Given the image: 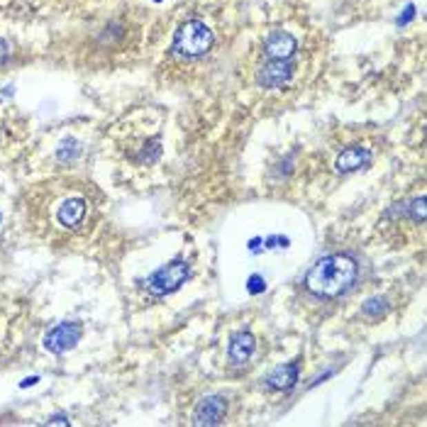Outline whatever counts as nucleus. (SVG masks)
<instances>
[{
  "mask_svg": "<svg viewBox=\"0 0 427 427\" xmlns=\"http://www.w3.org/2000/svg\"><path fill=\"white\" fill-rule=\"evenodd\" d=\"M357 261L347 254L322 257L306 276V288L317 298H337L347 293L357 281Z\"/></svg>",
  "mask_w": 427,
  "mask_h": 427,
  "instance_id": "f257e3e1",
  "label": "nucleus"
},
{
  "mask_svg": "<svg viewBox=\"0 0 427 427\" xmlns=\"http://www.w3.org/2000/svg\"><path fill=\"white\" fill-rule=\"evenodd\" d=\"M215 34L203 20H186L174 34V52L186 59L203 57L210 52Z\"/></svg>",
  "mask_w": 427,
  "mask_h": 427,
  "instance_id": "f03ea898",
  "label": "nucleus"
},
{
  "mask_svg": "<svg viewBox=\"0 0 427 427\" xmlns=\"http://www.w3.org/2000/svg\"><path fill=\"white\" fill-rule=\"evenodd\" d=\"M188 271L190 269L183 259H174V261H169V264L161 266L159 271H154L144 284H147V288L154 295H169L176 288H181V284L188 279Z\"/></svg>",
  "mask_w": 427,
  "mask_h": 427,
  "instance_id": "7ed1b4c3",
  "label": "nucleus"
},
{
  "mask_svg": "<svg viewBox=\"0 0 427 427\" xmlns=\"http://www.w3.org/2000/svg\"><path fill=\"white\" fill-rule=\"evenodd\" d=\"M81 339V325L79 322H59L57 327H52L47 335H44V349L52 354H63L74 349Z\"/></svg>",
  "mask_w": 427,
  "mask_h": 427,
  "instance_id": "20e7f679",
  "label": "nucleus"
},
{
  "mask_svg": "<svg viewBox=\"0 0 427 427\" xmlns=\"http://www.w3.org/2000/svg\"><path fill=\"white\" fill-rule=\"evenodd\" d=\"M295 49H298V39L284 30L271 32L269 37L264 39V54L271 61H288L295 54Z\"/></svg>",
  "mask_w": 427,
  "mask_h": 427,
  "instance_id": "39448f33",
  "label": "nucleus"
},
{
  "mask_svg": "<svg viewBox=\"0 0 427 427\" xmlns=\"http://www.w3.org/2000/svg\"><path fill=\"white\" fill-rule=\"evenodd\" d=\"M293 79V66L290 61H266L257 74V83L264 88H279Z\"/></svg>",
  "mask_w": 427,
  "mask_h": 427,
  "instance_id": "423d86ee",
  "label": "nucleus"
},
{
  "mask_svg": "<svg viewBox=\"0 0 427 427\" xmlns=\"http://www.w3.org/2000/svg\"><path fill=\"white\" fill-rule=\"evenodd\" d=\"M225 410H227L225 398L222 396H208V398H203V401L198 403V408H195V422H198V425H215V422L222 420Z\"/></svg>",
  "mask_w": 427,
  "mask_h": 427,
  "instance_id": "0eeeda50",
  "label": "nucleus"
},
{
  "mask_svg": "<svg viewBox=\"0 0 427 427\" xmlns=\"http://www.w3.org/2000/svg\"><path fill=\"white\" fill-rule=\"evenodd\" d=\"M57 217H59V222H61L63 227L74 230V227H79L81 222H83V217H86V201L83 198H79V195L66 198V201L59 206Z\"/></svg>",
  "mask_w": 427,
  "mask_h": 427,
  "instance_id": "6e6552de",
  "label": "nucleus"
},
{
  "mask_svg": "<svg viewBox=\"0 0 427 427\" xmlns=\"http://www.w3.org/2000/svg\"><path fill=\"white\" fill-rule=\"evenodd\" d=\"M369 159H371L369 149L349 147V149H344V152L339 154L337 161H335V166H337L339 174H349V171H357V169H361L364 163H369Z\"/></svg>",
  "mask_w": 427,
  "mask_h": 427,
  "instance_id": "1a4fd4ad",
  "label": "nucleus"
},
{
  "mask_svg": "<svg viewBox=\"0 0 427 427\" xmlns=\"http://www.w3.org/2000/svg\"><path fill=\"white\" fill-rule=\"evenodd\" d=\"M298 384V364H281L279 369H274L266 379V386L274 390H290Z\"/></svg>",
  "mask_w": 427,
  "mask_h": 427,
  "instance_id": "9d476101",
  "label": "nucleus"
},
{
  "mask_svg": "<svg viewBox=\"0 0 427 427\" xmlns=\"http://www.w3.org/2000/svg\"><path fill=\"white\" fill-rule=\"evenodd\" d=\"M254 347H257V342H254L252 332H237L230 339V359L235 364H244L254 354Z\"/></svg>",
  "mask_w": 427,
  "mask_h": 427,
  "instance_id": "9b49d317",
  "label": "nucleus"
},
{
  "mask_svg": "<svg viewBox=\"0 0 427 427\" xmlns=\"http://www.w3.org/2000/svg\"><path fill=\"white\" fill-rule=\"evenodd\" d=\"M57 154H59V159H61V161H74V159L81 154V144L76 142L74 137H66L61 144H59Z\"/></svg>",
  "mask_w": 427,
  "mask_h": 427,
  "instance_id": "f8f14e48",
  "label": "nucleus"
},
{
  "mask_svg": "<svg viewBox=\"0 0 427 427\" xmlns=\"http://www.w3.org/2000/svg\"><path fill=\"white\" fill-rule=\"evenodd\" d=\"M388 310V301H386L384 295H376V298H371V301H366L364 306H361V312H364L366 317L371 315H381V312Z\"/></svg>",
  "mask_w": 427,
  "mask_h": 427,
  "instance_id": "ddd939ff",
  "label": "nucleus"
},
{
  "mask_svg": "<svg viewBox=\"0 0 427 427\" xmlns=\"http://www.w3.org/2000/svg\"><path fill=\"white\" fill-rule=\"evenodd\" d=\"M410 215L415 222H422L427 215V203H425V195H417L415 201L410 203Z\"/></svg>",
  "mask_w": 427,
  "mask_h": 427,
  "instance_id": "4468645a",
  "label": "nucleus"
},
{
  "mask_svg": "<svg viewBox=\"0 0 427 427\" xmlns=\"http://www.w3.org/2000/svg\"><path fill=\"white\" fill-rule=\"evenodd\" d=\"M247 288H249V293H264V290H266V281L261 279L259 274H254L252 279L247 281Z\"/></svg>",
  "mask_w": 427,
  "mask_h": 427,
  "instance_id": "2eb2a0df",
  "label": "nucleus"
},
{
  "mask_svg": "<svg viewBox=\"0 0 427 427\" xmlns=\"http://www.w3.org/2000/svg\"><path fill=\"white\" fill-rule=\"evenodd\" d=\"M47 425H69V417H63V415H54L47 420Z\"/></svg>",
  "mask_w": 427,
  "mask_h": 427,
  "instance_id": "dca6fc26",
  "label": "nucleus"
},
{
  "mask_svg": "<svg viewBox=\"0 0 427 427\" xmlns=\"http://www.w3.org/2000/svg\"><path fill=\"white\" fill-rule=\"evenodd\" d=\"M6 59H8V44L6 39H0V66L6 63Z\"/></svg>",
  "mask_w": 427,
  "mask_h": 427,
  "instance_id": "f3484780",
  "label": "nucleus"
},
{
  "mask_svg": "<svg viewBox=\"0 0 427 427\" xmlns=\"http://www.w3.org/2000/svg\"><path fill=\"white\" fill-rule=\"evenodd\" d=\"M32 384H37V376H32V379L22 381V386H32Z\"/></svg>",
  "mask_w": 427,
  "mask_h": 427,
  "instance_id": "a211bd4d",
  "label": "nucleus"
},
{
  "mask_svg": "<svg viewBox=\"0 0 427 427\" xmlns=\"http://www.w3.org/2000/svg\"><path fill=\"white\" fill-rule=\"evenodd\" d=\"M0 222H3V215H0Z\"/></svg>",
  "mask_w": 427,
  "mask_h": 427,
  "instance_id": "6ab92c4d",
  "label": "nucleus"
}]
</instances>
